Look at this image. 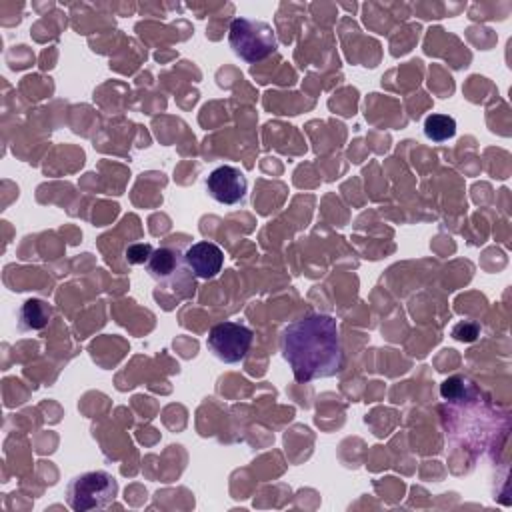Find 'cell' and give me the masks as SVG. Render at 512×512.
I'll use <instances>...</instances> for the list:
<instances>
[{"mask_svg": "<svg viewBox=\"0 0 512 512\" xmlns=\"http://www.w3.org/2000/svg\"><path fill=\"white\" fill-rule=\"evenodd\" d=\"M184 260H186V266L190 268V272L196 278L210 280V278L218 276V272L222 270L224 252L218 244L202 240V242L190 244L184 250Z\"/></svg>", "mask_w": 512, "mask_h": 512, "instance_id": "cell-7", "label": "cell"}, {"mask_svg": "<svg viewBox=\"0 0 512 512\" xmlns=\"http://www.w3.org/2000/svg\"><path fill=\"white\" fill-rule=\"evenodd\" d=\"M206 192L212 200L224 206H236L244 202L248 192L246 174L230 164L214 168L206 178Z\"/></svg>", "mask_w": 512, "mask_h": 512, "instance_id": "cell-5", "label": "cell"}, {"mask_svg": "<svg viewBox=\"0 0 512 512\" xmlns=\"http://www.w3.org/2000/svg\"><path fill=\"white\" fill-rule=\"evenodd\" d=\"M252 342L254 332L246 324L232 320L214 324L206 336L208 350L224 364L242 362L248 356Z\"/></svg>", "mask_w": 512, "mask_h": 512, "instance_id": "cell-4", "label": "cell"}, {"mask_svg": "<svg viewBox=\"0 0 512 512\" xmlns=\"http://www.w3.org/2000/svg\"><path fill=\"white\" fill-rule=\"evenodd\" d=\"M280 350L296 382L330 378L344 366L340 328L330 314L312 312L290 322L282 330Z\"/></svg>", "mask_w": 512, "mask_h": 512, "instance_id": "cell-1", "label": "cell"}, {"mask_svg": "<svg viewBox=\"0 0 512 512\" xmlns=\"http://www.w3.org/2000/svg\"><path fill=\"white\" fill-rule=\"evenodd\" d=\"M154 252V248L150 244H144V242H136V244H130L124 252L128 264H146L150 254Z\"/></svg>", "mask_w": 512, "mask_h": 512, "instance_id": "cell-10", "label": "cell"}, {"mask_svg": "<svg viewBox=\"0 0 512 512\" xmlns=\"http://www.w3.org/2000/svg\"><path fill=\"white\" fill-rule=\"evenodd\" d=\"M52 306L40 298H28L18 310V328L22 332L44 330L52 320Z\"/></svg>", "mask_w": 512, "mask_h": 512, "instance_id": "cell-8", "label": "cell"}, {"mask_svg": "<svg viewBox=\"0 0 512 512\" xmlns=\"http://www.w3.org/2000/svg\"><path fill=\"white\" fill-rule=\"evenodd\" d=\"M118 496V482L104 470H90L74 476L66 486V502L76 512L102 510Z\"/></svg>", "mask_w": 512, "mask_h": 512, "instance_id": "cell-3", "label": "cell"}, {"mask_svg": "<svg viewBox=\"0 0 512 512\" xmlns=\"http://www.w3.org/2000/svg\"><path fill=\"white\" fill-rule=\"evenodd\" d=\"M424 134L432 142H446L456 134V120L448 114H430L424 120Z\"/></svg>", "mask_w": 512, "mask_h": 512, "instance_id": "cell-9", "label": "cell"}, {"mask_svg": "<svg viewBox=\"0 0 512 512\" xmlns=\"http://www.w3.org/2000/svg\"><path fill=\"white\" fill-rule=\"evenodd\" d=\"M148 274L158 282V286H168L174 288V284H184L186 282V266L184 252L176 250L170 242L156 248L148 262H146Z\"/></svg>", "mask_w": 512, "mask_h": 512, "instance_id": "cell-6", "label": "cell"}, {"mask_svg": "<svg viewBox=\"0 0 512 512\" xmlns=\"http://www.w3.org/2000/svg\"><path fill=\"white\" fill-rule=\"evenodd\" d=\"M228 42L232 52L248 64L268 58L278 48L274 28L254 18H234L228 30Z\"/></svg>", "mask_w": 512, "mask_h": 512, "instance_id": "cell-2", "label": "cell"}]
</instances>
